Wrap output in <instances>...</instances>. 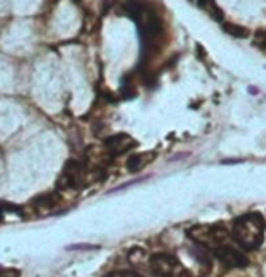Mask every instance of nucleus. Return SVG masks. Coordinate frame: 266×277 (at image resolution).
Returning <instances> with one entry per match:
<instances>
[{"instance_id": "1", "label": "nucleus", "mask_w": 266, "mask_h": 277, "mask_svg": "<svg viewBox=\"0 0 266 277\" xmlns=\"http://www.w3.org/2000/svg\"><path fill=\"white\" fill-rule=\"evenodd\" d=\"M266 223L259 212H248L239 216L232 224V238L244 250H257L262 244Z\"/></svg>"}, {"instance_id": "2", "label": "nucleus", "mask_w": 266, "mask_h": 277, "mask_svg": "<svg viewBox=\"0 0 266 277\" xmlns=\"http://www.w3.org/2000/svg\"><path fill=\"white\" fill-rule=\"evenodd\" d=\"M188 236L198 244L212 250L228 243V238H230L228 230L223 224H194L188 228Z\"/></svg>"}, {"instance_id": "3", "label": "nucleus", "mask_w": 266, "mask_h": 277, "mask_svg": "<svg viewBox=\"0 0 266 277\" xmlns=\"http://www.w3.org/2000/svg\"><path fill=\"white\" fill-rule=\"evenodd\" d=\"M86 182V167L76 160H69L58 178V185L66 190H78Z\"/></svg>"}, {"instance_id": "4", "label": "nucleus", "mask_w": 266, "mask_h": 277, "mask_svg": "<svg viewBox=\"0 0 266 277\" xmlns=\"http://www.w3.org/2000/svg\"><path fill=\"white\" fill-rule=\"evenodd\" d=\"M150 268L158 277H176L181 272L178 259L170 254H154V256H150Z\"/></svg>"}, {"instance_id": "5", "label": "nucleus", "mask_w": 266, "mask_h": 277, "mask_svg": "<svg viewBox=\"0 0 266 277\" xmlns=\"http://www.w3.org/2000/svg\"><path fill=\"white\" fill-rule=\"evenodd\" d=\"M214 256L218 261H221V263L228 268H244L248 264L246 256H244L239 248H236V246H232V244H228V243L214 248Z\"/></svg>"}, {"instance_id": "6", "label": "nucleus", "mask_w": 266, "mask_h": 277, "mask_svg": "<svg viewBox=\"0 0 266 277\" xmlns=\"http://www.w3.org/2000/svg\"><path fill=\"white\" fill-rule=\"evenodd\" d=\"M134 140L128 136V134H114V136H109L105 140V150L112 156H120V154L128 152L130 148L134 147Z\"/></svg>"}, {"instance_id": "7", "label": "nucleus", "mask_w": 266, "mask_h": 277, "mask_svg": "<svg viewBox=\"0 0 266 277\" xmlns=\"http://www.w3.org/2000/svg\"><path fill=\"white\" fill-rule=\"evenodd\" d=\"M152 156H154L152 152H150V156H147V152L145 154H130V156L127 158V170L138 172L140 168H143L148 162H150Z\"/></svg>"}, {"instance_id": "8", "label": "nucleus", "mask_w": 266, "mask_h": 277, "mask_svg": "<svg viewBox=\"0 0 266 277\" xmlns=\"http://www.w3.org/2000/svg\"><path fill=\"white\" fill-rule=\"evenodd\" d=\"M198 4H200V8L204 11V13L210 14L214 20H218V22H224L223 11H221V8L216 4V0H198Z\"/></svg>"}, {"instance_id": "9", "label": "nucleus", "mask_w": 266, "mask_h": 277, "mask_svg": "<svg viewBox=\"0 0 266 277\" xmlns=\"http://www.w3.org/2000/svg\"><path fill=\"white\" fill-rule=\"evenodd\" d=\"M223 29L226 31L230 36L234 38H246L248 36V29L242 28L239 24H230V22H223Z\"/></svg>"}, {"instance_id": "10", "label": "nucleus", "mask_w": 266, "mask_h": 277, "mask_svg": "<svg viewBox=\"0 0 266 277\" xmlns=\"http://www.w3.org/2000/svg\"><path fill=\"white\" fill-rule=\"evenodd\" d=\"M128 259L132 261V263H138V261H143L145 259V250L143 248H134L128 252Z\"/></svg>"}, {"instance_id": "11", "label": "nucleus", "mask_w": 266, "mask_h": 277, "mask_svg": "<svg viewBox=\"0 0 266 277\" xmlns=\"http://www.w3.org/2000/svg\"><path fill=\"white\" fill-rule=\"evenodd\" d=\"M0 277H20V270H16V268H2Z\"/></svg>"}, {"instance_id": "12", "label": "nucleus", "mask_w": 266, "mask_h": 277, "mask_svg": "<svg viewBox=\"0 0 266 277\" xmlns=\"http://www.w3.org/2000/svg\"><path fill=\"white\" fill-rule=\"evenodd\" d=\"M254 44H256L257 48L266 49V33H257V38L254 40Z\"/></svg>"}, {"instance_id": "13", "label": "nucleus", "mask_w": 266, "mask_h": 277, "mask_svg": "<svg viewBox=\"0 0 266 277\" xmlns=\"http://www.w3.org/2000/svg\"><path fill=\"white\" fill-rule=\"evenodd\" d=\"M110 277H143V276H140V274H136V272H120V274H114V276H110Z\"/></svg>"}, {"instance_id": "14", "label": "nucleus", "mask_w": 266, "mask_h": 277, "mask_svg": "<svg viewBox=\"0 0 266 277\" xmlns=\"http://www.w3.org/2000/svg\"><path fill=\"white\" fill-rule=\"evenodd\" d=\"M0 220H2V208H0Z\"/></svg>"}]
</instances>
